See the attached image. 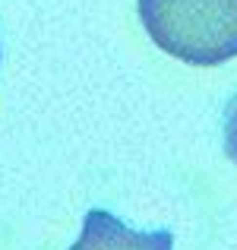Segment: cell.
Instances as JSON below:
<instances>
[{
	"instance_id": "6da1fadb",
	"label": "cell",
	"mask_w": 237,
	"mask_h": 250,
	"mask_svg": "<svg viewBox=\"0 0 237 250\" xmlns=\"http://www.w3.org/2000/svg\"><path fill=\"white\" fill-rule=\"evenodd\" d=\"M149 38L193 67H218L237 57V0H139Z\"/></svg>"
},
{
	"instance_id": "7a4b0ae2",
	"label": "cell",
	"mask_w": 237,
	"mask_h": 250,
	"mask_svg": "<svg viewBox=\"0 0 237 250\" xmlns=\"http://www.w3.org/2000/svg\"><path fill=\"white\" fill-rule=\"evenodd\" d=\"M70 250H174L171 231H133L104 209H92L82 219L79 241Z\"/></svg>"
},
{
	"instance_id": "3957f363",
	"label": "cell",
	"mask_w": 237,
	"mask_h": 250,
	"mask_svg": "<svg viewBox=\"0 0 237 250\" xmlns=\"http://www.w3.org/2000/svg\"><path fill=\"white\" fill-rule=\"evenodd\" d=\"M225 152L237 165V95L225 104Z\"/></svg>"
}]
</instances>
